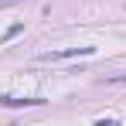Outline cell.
Instances as JSON below:
<instances>
[{
  "label": "cell",
  "mask_w": 126,
  "mask_h": 126,
  "mask_svg": "<svg viewBox=\"0 0 126 126\" xmlns=\"http://www.w3.org/2000/svg\"><path fill=\"white\" fill-rule=\"evenodd\" d=\"M44 99H17V95H3L0 106H7V109H17V106H41Z\"/></svg>",
  "instance_id": "2"
},
{
  "label": "cell",
  "mask_w": 126,
  "mask_h": 126,
  "mask_svg": "<svg viewBox=\"0 0 126 126\" xmlns=\"http://www.w3.org/2000/svg\"><path fill=\"white\" fill-rule=\"evenodd\" d=\"M95 48H62V51H44L41 62H68V58H85L92 55Z\"/></svg>",
  "instance_id": "1"
},
{
  "label": "cell",
  "mask_w": 126,
  "mask_h": 126,
  "mask_svg": "<svg viewBox=\"0 0 126 126\" xmlns=\"http://www.w3.org/2000/svg\"><path fill=\"white\" fill-rule=\"evenodd\" d=\"M7 3H17V0H0V7H7Z\"/></svg>",
  "instance_id": "3"
}]
</instances>
